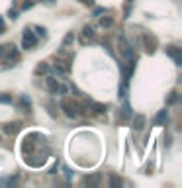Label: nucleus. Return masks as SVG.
<instances>
[{"instance_id":"f03ea898","label":"nucleus","mask_w":182,"mask_h":188,"mask_svg":"<svg viewBox=\"0 0 182 188\" xmlns=\"http://www.w3.org/2000/svg\"><path fill=\"white\" fill-rule=\"evenodd\" d=\"M164 116H167V110H163L161 114H159V118H157V123H161V122H163V120H164Z\"/></svg>"},{"instance_id":"f257e3e1","label":"nucleus","mask_w":182,"mask_h":188,"mask_svg":"<svg viewBox=\"0 0 182 188\" xmlns=\"http://www.w3.org/2000/svg\"><path fill=\"white\" fill-rule=\"evenodd\" d=\"M24 43H27V45H33V43H35V37H33L32 33H26V35H24Z\"/></svg>"}]
</instances>
